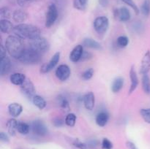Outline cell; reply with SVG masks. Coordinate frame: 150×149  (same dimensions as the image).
Wrapping results in <instances>:
<instances>
[{
    "instance_id": "obj_45",
    "label": "cell",
    "mask_w": 150,
    "mask_h": 149,
    "mask_svg": "<svg viewBox=\"0 0 150 149\" xmlns=\"http://www.w3.org/2000/svg\"><path fill=\"white\" fill-rule=\"evenodd\" d=\"M92 58V55L91 53L84 51L83 53V56H82L81 57V60H82V61H85V60H89Z\"/></svg>"
},
{
    "instance_id": "obj_8",
    "label": "cell",
    "mask_w": 150,
    "mask_h": 149,
    "mask_svg": "<svg viewBox=\"0 0 150 149\" xmlns=\"http://www.w3.org/2000/svg\"><path fill=\"white\" fill-rule=\"evenodd\" d=\"M31 128L35 134L38 136H45L48 133V130L45 124L41 120H35L31 124Z\"/></svg>"
},
{
    "instance_id": "obj_15",
    "label": "cell",
    "mask_w": 150,
    "mask_h": 149,
    "mask_svg": "<svg viewBox=\"0 0 150 149\" xmlns=\"http://www.w3.org/2000/svg\"><path fill=\"white\" fill-rule=\"evenodd\" d=\"M150 70V51H147L145 53L144 56L142 58V63H141L140 72L141 74H148Z\"/></svg>"
},
{
    "instance_id": "obj_20",
    "label": "cell",
    "mask_w": 150,
    "mask_h": 149,
    "mask_svg": "<svg viewBox=\"0 0 150 149\" xmlns=\"http://www.w3.org/2000/svg\"><path fill=\"white\" fill-rule=\"evenodd\" d=\"M83 45L86 47V48L98 50V51L103 50V47L101 45V44L100 42H98V41L92 39V38H85L83 41Z\"/></svg>"
},
{
    "instance_id": "obj_40",
    "label": "cell",
    "mask_w": 150,
    "mask_h": 149,
    "mask_svg": "<svg viewBox=\"0 0 150 149\" xmlns=\"http://www.w3.org/2000/svg\"><path fill=\"white\" fill-rule=\"evenodd\" d=\"M64 124H65L64 120H63L62 118H59V117H57V118H55L53 120V124L56 127H61Z\"/></svg>"
},
{
    "instance_id": "obj_17",
    "label": "cell",
    "mask_w": 150,
    "mask_h": 149,
    "mask_svg": "<svg viewBox=\"0 0 150 149\" xmlns=\"http://www.w3.org/2000/svg\"><path fill=\"white\" fill-rule=\"evenodd\" d=\"M11 68V61L9 57L0 58V74L1 76L7 74Z\"/></svg>"
},
{
    "instance_id": "obj_11",
    "label": "cell",
    "mask_w": 150,
    "mask_h": 149,
    "mask_svg": "<svg viewBox=\"0 0 150 149\" xmlns=\"http://www.w3.org/2000/svg\"><path fill=\"white\" fill-rule=\"evenodd\" d=\"M114 14L115 18L121 22L129 21L131 18L130 10L125 7H122L120 8L116 9L114 12Z\"/></svg>"
},
{
    "instance_id": "obj_22",
    "label": "cell",
    "mask_w": 150,
    "mask_h": 149,
    "mask_svg": "<svg viewBox=\"0 0 150 149\" xmlns=\"http://www.w3.org/2000/svg\"><path fill=\"white\" fill-rule=\"evenodd\" d=\"M28 15L25 11L22 10H16L13 13V18L17 23H23L27 19Z\"/></svg>"
},
{
    "instance_id": "obj_25",
    "label": "cell",
    "mask_w": 150,
    "mask_h": 149,
    "mask_svg": "<svg viewBox=\"0 0 150 149\" xmlns=\"http://www.w3.org/2000/svg\"><path fill=\"white\" fill-rule=\"evenodd\" d=\"M32 102L34 104V105L36 106L40 110H43L46 107V102L44 99V98L40 95H35L32 99Z\"/></svg>"
},
{
    "instance_id": "obj_43",
    "label": "cell",
    "mask_w": 150,
    "mask_h": 149,
    "mask_svg": "<svg viewBox=\"0 0 150 149\" xmlns=\"http://www.w3.org/2000/svg\"><path fill=\"white\" fill-rule=\"evenodd\" d=\"M0 140L1 142H4V143H9L10 138H9V136L6 133L1 131L0 132Z\"/></svg>"
},
{
    "instance_id": "obj_39",
    "label": "cell",
    "mask_w": 150,
    "mask_h": 149,
    "mask_svg": "<svg viewBox=\"0 0 150 149\" xmlns=\"http://www.w3.org/2000/svg\"><path fill=\"white\" fill-rule=\"evenodd\" d=\"M73 144L75 147L78 148L79 149H87L88 148L87 145H86V143H82L81 141H80V140H78V139H76V140H75L74 141H73Z\"/></svg>"
},
{
    "instance_id": "obj_6",
    "label": "cell",
    "mask_w": 150,
    "mask_h": 149,
    "mask_svg": "<svg viewBox=\"0 0 150 149\" xmlns=\"http://www.w3.org/2000/svg\"><path fill=\"white\" fill-rule=\"evenodd\" d=\"M58 18V10L54 4H51L48 6V11L45 16V26L46 28H50L55 23Z\"/></svg>"
},
{
    "instance_id": "obj_24",
    "label": "cell",
    "mask_w": 150,
    "mask_h": 149,
    "mask_svg": "<svg viewBox=\"0 0 150 149\" xmlns=\"http://www.w3.org/2000/svg\"><path fill=\"white\" fill-rule=\"evenodd\" d=\"M124 78L122 77H117L113 81L111 84V91L114 93H118L119 91H121V89L123 88L124 86Z\"/></svg>"
},
{
    "instance_id": "obj_12",
    "label": "cell",
    "mask_w": 150,
    "mask_h": 149,
    "mask_svg": "<svg viewBox=\"0 0 150 149\" xmlns=\"http://www.w3.org/2000/svg\"><path fill=\"white\" fill-rule=\"evenodd\" d=\"M83 103L85 108L88 110H92L95 108V96L93 92L89 91L83 96Z\"/></svg>"
},
{
    "instance_id": "obj_4",
    "label": "cell",
    "mask_w": 150,
    "mask_h": 149,
    "mask_svg": "<svg viewBox=\"0 0 150 149\" xmlns=\"http://www.w3.org/2000/svg\"><path fill=\"white\" fill-rule=\"evenodd\" d=\"M29 48L35 50L40 54H43L48 52L50 49V43L45 38L40 37L37 39L30 41Z\"/></svg>"
},
{
    "instance_id": "obj_3",
    "label": "cell",
    "mask_w": 150,
    "mask_h": 149,
    "mask_svg": "<svg viewBox=\"0 0 150 149\" xmlns=\"http://www.w3.org/2000/svg\"><path fill=\"white\" fill-rule=\"evenodd\" d=\"M42 54L39 53L31 48H26L18 61L24 64H36L41 61Z\"/></svg>"
},
{
    "instance_id": "obj_18",
    "label": "cell",
    "mask_w": 150,
    "mask_h": 149,
    "mask_svg": "<svg viewBox=\"0 0 150 149\" xmlns=\"http://www.w3.org/2000/svg\"><path fill=\"white\" fill-rule=\"evenodd\" d=\"M108 120H109V115L106 111H100L97 114L95 117V122L100 127H105L108 123Z\"/></svg>"
},
{
    "instance_id": "obj_5",
    "label": "cell",
    "mask_w": 150,
    "mask_h": 149,
    "mask_svg": "<svg viewBox=\"0 0 150 149\" xmlns=\"http://www.w3.org/2000/svg\"><path fill=\"white\" fill-rule=\"evenodd\" d=\"M93 26L97 33L104 34L109 27V20L106 16H99L94 20Z\"/></svg>"
},
{
    "instance_id": "obj_14",
    "label": "cell",
    "mask_w": 150,
    "mask_h": 149,
    "mask_svg": "<svg viewBox=\"0 0 150 149\" xmlns=\"http://www.w3.org/2000/svg\"><path fill=\"white\" fill-rule=\"evenodd\" d=\"M83 46L81 45H78L75 47L71 51L70 54V60L73 63H76L81 59V57L83 56Z\"/></svg>"
},
{
    "instance_id": "obj_38",
    "label": "cell",
    "mask_w": 150,
    "mask_h": 149,
    "mask_svg": "<svg viewBox=\"0 0 150 149\" xmlns=\"http://www.w3.org/2000/svg\"><path fill=\"white\" fill-rule=\"evenodd\" d=\"M102 148L103 149H112L114 145L111 140H108V138H103L102 140Z\"/></svg>"
},
{
    "instance_id": "obj_30",
    "label": "cell",
    "mask_w": 150,
    "mask_h": 149,
    "mask_svg": "<svg viewBox=\"0 0 150 149\" xmlns=\"http://www.w3.org/2000/svg\"><path fill=\"white\" fill-rule=\"evenodd\" d=\"M89 0H73V7L79 10H84Z\"/></svg>"
},
{
    "instance_id": "obj_19",
    "label": "cell",
    "mask_w": 150,
    "mask_h": 149,
    "mask_svg": "<svg viewBox=\"0 0 150 149\" xmlns=\"http://www.w3.org/2000/svg\"><path fill=\"white\" fill-rule=\"evenodd\" d=\"M26 80V75L21 72L13 73L10 77V82L16 86H21Z\"/></svg>"
},
{
    "instance_id": "obj_41",
    "label": "cell",
    "mask_w": 150,
    "mask_h": 149,
    "mask_svg": "<svg viewBox=\"0 0 150 149\" xmlns=\"http://www.w3.org/2000/svg\"><path fill=\"white\" fill-rule=\"evenodd\" d=\"M86 144L87 145L88 148H95L96 146H98V145L99 144V142H98V140H95V139H92V140L87 141V143H86Z\"/></svg>"
},
{
    "instance_id": "obj_7",
    "label": "cell",
    "mask_w": 150,
    "mask_h": 149,
    "mask_svg": "<svg viewBox=\"0 0 150 149\" xmlns=\"http://www.w3.org/2000/svg\"><path fill=\"white\" fill-rule=\"evenodd\" d=\"M21 91L22 93H23L27 99H30L31 101L32 100L34 96L36 95L35 94L36 90H35V88L33 83H32L29 79L27 78L25 80L24 83L21 86Z\"/></svg>"
},
{
    "instance_id": "obj_46",
    "label": "cell",
    "mask_w": 150,
    "mask_h": 149,
    "mask_svg": "<svg viewBox=\"0 0 150 149\" xmlns=\"http://www.w3.org/2000/svg\"><path fill=\"white\" fill-rule=\"evenodd\" d=\"M126 145L129 149H138L137 146L131 141H127L126 142Z\"/></svg>"
},
{
    "instance_id": "obj_16",
    "label": "cell",
    "mask_w": 150,
    "mask_h": 149,
    "mask_svg": "<svg viewBox=\"0 0 150 149\" xmlns=\"http://www.w3.org/2000/svg\"><path fill=\"white\" fill-rule=\"evenodd\" d=\"M23 112V107L21 104L13 102L8 105V112L13 118H17Z\"/></svg>"
},
{
    "instance_id": "obj_27",
    "label": "cell",
    "mask_w": 150,
    "mask_h": 149,
    "mask_svg": "<svg viewBox=\"0 0 150 149\" xmlns=\"http://www.w3.org/2000/svg\"><path fill=\"white\" fill-rule=\"evenodd\" d=\"M142 89H143L144 91L146 94H150V77L148 75V74H145L142 75Z\"/></svg>"
},
{
    "instance_id": "obj_34",
    "label": "cell",
    "mask_w": 150,
    "mask_h": 149,
    "mask_svg": "<svg viewBox=\"0 0 150 149\" xmlns=\"http://www.w3.org/2000/svg\"><path fill=\"white\" fill-rule=\"evenodd\" d=\"M140 114L144 121L150 124V108H142L140 110Z\"/></svg>"
},
{
    "instance_id": "obj_35",
    "label": "cell",
    "mask_w": 150,
    "mask_h": 149,
    "mask_svg": "<svg viewBox=\"0 0 150 149\" xmlns=\"http://www.w3.org/2000/svg\"><path fill=\"white\" fill-rule=\"evenodd\" d=\"M94 73H95V71L92 68H89L86 70H85L81 74V77L83 80H89L93 77Z\"/></svg>"
},
{
    "instance_id": "obj_36",
    "label": "cell",
    "mask_w": 150,
    "mask_h": 149,
    "mask_svg": "<svg viewBox=\"0 0 150 149\" xmlns=\"http://www.w3.org/2000/svg\"><path fill=\"white\" fill-rule=\"evenodd\" d=\"M132 27H133V31L138 34H142L144 32V26L142 23V21L135 22Z\"/></svg>"
},
{
    "instance_id": "obj_23",
    "label": "cell",
    "mask_w": 150,
    "mask_h": 149,
    "mask_svg": "<svg viewBox=\"0 0 150 149\" xmlns=\"http://www.w3.org/2000/svg\"><path fill=\"white\" fill-rule=\"evenodd\" d=\"M57 103L59 105L60 108L64 112H68L70 110V103L69 101L67 100V98L62 94H59L57 96Z\"/></svg>"
},
{
    "instance_id": "obj_9",
    "label": "cell",
    "mask_w": 150,
    "mask_h": 149,
    "mask_svg": "<svg viewBox=\"0 0 150 149\" xmlns=\"http://www.w3.org/2000/svg\"><path fill=\"white\" fill-rule=\"evenodd\" d=\"M60 56H61L60 52L55 53L54 55L52 56V58H51V60H50L48 63L43 64L41 66L40 72L42 73V74H45V73H48L50 71H51V70L57 65V64H58L59 61Z\"/></svg>"
},
{
    "instance_id": "obj_13",
    "label": "cell",
    "mask_w": 150,
    "mask_h": 149,
    "mask_svg": "<svg viewBox=\"0 0 150 149\" xmlns=\"http://www.w3.org/2000/svg\"><path fill=\"white\" fill-rule=\"evenodd\" d=\"M130 86L129 89V94H131L133 91H135L139 86V77H138L137 72L135 69L134 66H132L130 70Z\"/></svg>"
},
{
    "instance_id": "obj_10",
    "label": "cell",
    "mask_w": 150,
    "mask_h": 149,
    "mask_svg": "<svg viewBox=\"0 0 150 149\" xmlns=\"http://www.w3.org/2000/svg\"><path fill=\"white\" fill-rule=\"evenodd\" d=\"M56 77L61 81H65L70 77L71 70L67 64H61L57 68L55 71Z\"/></svg>"
},
{
    "instance_id": "obj_47",
    "label": "cell",
    "mask_w": 150,
    "mask_h": 149,
    "mask_svg": "<svg viewBox=\"0 0 150 149\" xmlns=\"http://www.w3.org/2000/svg\"><path fill=\"white\" fill-rule=\"evenodd\" d=\"M99 4L103 7H107L108 4V0H99Z\"/></svg>"
},
{
    "instance_id": "obj_32",
    "label": "cell",
    "mask_w": 150,
    "mask_h": 149,
    "mask_svg": "<svg viewBox=\"0 0 150 149\" xmlns=\"http://www.w3.org/2000/svg\"><path fill=\"white\" fill-rule=\"evenodd\" d=\"M117 44L118 47L124 48L127 47L129 44V39L126 36H120L117 39Z\"/></svg>"
},
{
    "instance_id": "obj_26",
    "label": "cell",
    "mask_w": 150,
    "mask_h": 149,
    "mask_svg": "<svg viewBox=\"0 0 150 149\" xmlns=\"http://www.w3.org/2000/svg\"><path fill=\"white\" fill-rule=\"evenodd\" d=\"M18 121H16L15 118H11L9 119L7 122V131L9 134L11 136H14L16 134V131H17V125Z\"/></svg>"
},
{
    "instance_id": "obj_1",
    "label": "cell",
    "mask_w": 150,
    "mask_h": 149,
    "mask_svg": "<svg viewBox=\"0 0 150 149\" xmlns=\"http://www.w3.org/2000/svg\"><path fill=\"white\" fill-rule=\"evenodd\" d=\"M5 48L9 55L13 58L19 60L26 50L22 39L15 34L7 37L5 41Z\"/></svg>"
},
{
    "instance_id": "obj_44",
    "label": "cell",
    "mask_w": 150,
    "mask_h": 149,
    "mask_svg": "<svg viewBox=\"0 0 150 149\" xmlns=\"http://www.w3.org/2000/svg\"><path fill=\"white\" fill-rule=\"evenodd\" d=\"M7 49H6L5 46L3 45H0V58H2L4 57L7 56Z\"/></svg>"
},
{
    "instance_id": "obj_33",
    "label": "cell",
    "mask_w": 150,
    "mask_h": 149,
    "mask_svg": "<svg viewBox=\"0 0 150 149\" xmlns=\"http://www.w3.org/2000/svg\"><path fill=\"white\" fill-rule=\"evenodd\" d=\"M13 16L11 11L8 7H3L0 9V17L1 19H8Z\"/></svg>"
},
{
    "instance_id": "obj_29",
    "label": "cell",
    "mask_w": 150,
    "mask_h": 149,
    "mask_svg": "<svg viewBox=\"0 0 150 149\" xmlns=\"http://www.w3.org/2000/svg\"><path fill=\"white\" fill-rule=\"evenodd\" d=\"M76 115H75L74 113H68L67 115V116L65 117V119H64V121H65V124L68 127H73L76 125Z\"/></svg>"
},
{
    "instance_id": "obj_42",
    "label": "cell",
    "mask_w": 150,
    "mask_h": 149,
    "mask_svg": "<svg viewBox=\"0 0 150 149\" xmlns=\"http://www.w3.org/2000/svg\"><path fill=\"white\" fill-rule=\"evenodd\" d=\"M36 1H38V0H17V3L21 7H26L28 4Z\"/></svg>"
},
{
    "instance_id": "obj_31",
    "label": "cell",
    "mask_w": 150,
    "mask_h": 149,
    "mask_svg": "<svg viewBox=\"0 0 150 149\" xmlns=\"http://www.w3.org/2000/svg\"><path fill=\"white\" fill-rule=\"evenodd\" d=\"M141 12L146 17L150 14V0H144L141 7Z\"/></svg>"
},
{
    "instance_id": "obj_2",
    "label": "cell",
    "mask_w": 150,
    "mask_h": 149,
    "mask_svg": "<svg viewBox=\"0 0 150 149\" xmlns=\"http://www.w3.org/2000/svg\"><path fill=\"white\" fill-rule=\"evenodd\" d=\"M13 33L21 39H27L30 40L40 37L41 32L37 26L27 23H19L13 29Z\"/></svg>"
},
{
    "instance_id": "obj_28",
    "label": "cell",
    "mask_w": 150,
    "mask_h": 149,
    "mask_svg": "<svg viewBox=\"0 0 150 149\" xmlns=\"http://www.w3.org/2000/svg\"><path fill=\"white\" fill-rule=\"evenodd\" d=\"M31 127L28 124L24 122H18L17 125V131L21 134L26 135L30 131Z\"/></svg>"
},
{
    "instance_id": "obj_21",
    "label": "cell",
    "mask_w": 150,
    "mask_h": 149,
    "mask_svg": "<svg viewBox=\"0 0 150 149\" xmlns=\"http://www.w3.org/2000/svg\"><path fill=\"white\" fill-rule=\"evenodd\" d=\"M13 25L8 19L0 20V31L4 34H9L13 31Z\"/></svg>"
},
{
    "instance_id": "obj_37",
    "label": "cell",
    "mask_w": 150,
    "mask_h": 149,
    "mask_svg": "<svg viewBox=\"0 0 150 149\" xmlns=\"http://www.w3.org/2000/svg\"><path fill=\"white\" fill-rule=\"evenodd\" d=\"M122 1L123 2L125 3L126 4H127L128 6H130V7L134 10L135 13H136V14H139L140 10H139V7H138L137 5L136 4V3L133 1V0H122Z\"/></svg>"
}]
</instances>
